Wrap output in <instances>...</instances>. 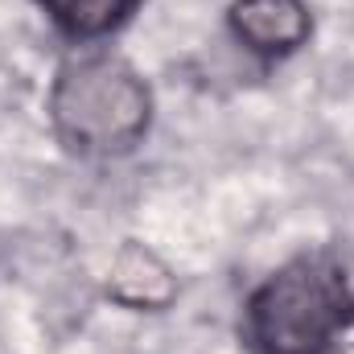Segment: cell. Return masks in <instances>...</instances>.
<instances>
[{
  "label": "cell",
  "instance_id": "4",
  "mask_svg": "<svg viewBox=\"0 0 354 354\" xmlns=\"http://www.w3.org/2000/svg\"><path fill=\"white\" fill-rule=\"evenodd\" d=\"M174 292L177 280L157 252H149L136 239H128L115 252V260L107 268V297H115L128 309H165Z\"/></svg>",
  "mask_w": 354,
  "mask_h": 354
},
{
  "label": "cell",
  "instance_id": "1",
  "mask_svg": "<svg viewBox=\"0 0 354 354\" xmlns=\"http://www.w3.org/2000/svg\"><path fill=\"white\" fill-rule=\"evenodd\" d=\"M50 124L79 157H120L149 136L153 95L124 58L87 54L58 71L50 87Z\"/></svg>",
  "mask_w": 354,
  "mask_h": 354
},
{
  "label": "cell",
  "instance_id": "6",
  "mask_svg": "<svg viewBox=\"0 0 354 354\" xmlns=\"http://www.w3.org/2000/svg\"><path fill=\"white\" fill-rule=\"evenodd\" d=\"M330 354H354V317L346 322V330L334 338V346H330Z\"/></svg>",
  "mask_w": 354,
  "mask_h": 354
},
{
  "label": "cell",
  "instance_id": "3",
  "mask_svg": "<svg viewBox=\"0 0 354 354\" xmlns=\"http://www.w3.org/2000/svg\"><path fill=\"white\" fill-rule=\"evenodd\" d=\"M231 33L264 58H284L301 50L313 33L305 0H235L231 4Z\"/></svg>",
  "mask_w": 354,
  "mask_h": 354
},
{
  "label": "cell",
  "instance_id": "5",
  "mask_svg": "<svg viewBox=\"0 0 354 354\" xmlns=\"http://www.w3.org/2000/svg\"><path fill=\"white\" fill-rule=\"evenodd\" d=\"M41 12L75 41H99L132 21L140 0H37Z\"/></svg>",
  "mask_w": 354,
  "mask_h": 354
},
{
  "label": "cell",
  "instance_id": "2",
  "mask_svg": "<svg viewBox=\"0 0 354 354\" xmlns=\"http://www.w3.org/2000/svg\"><path fill=\"white\" fill-rule=\"evenodd\" d=\"M351 317L346 272L322 252H305L252 292L248 338L260 354H326Z\"/></svg>",
  "mask_w": 354,
  "mask_h": 354
}]
</instances>
